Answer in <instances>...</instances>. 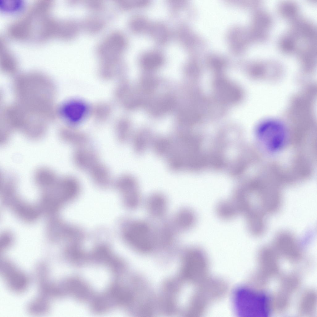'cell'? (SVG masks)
<instances>
[{
  "label": "cell",
  "instance_id": "7c38bea8",
  "mask_svg": "<svg viewBox=\"0 0 317 317\" xmlns=\"http://www.w3.org/2000/svg\"><path fill=\"white\" fill-rule=\"evenodd\" d=\"M59 177L51 169L45 167H39L35 172L34 180L38 186L47 189L53 185Z\"/></svg>",
  "mask_w": 317,
  "mask_h": 317
},
{
  "label": "cell",
  "instance_id": "5bb4252c",
  "mask_svg": "<svg viewBox=\"0 0 317 317\" xmlns=\"http://www.w3.org/2000/svg\"><path fill=\"white\" fill-rule=\"evenodd\" d=\"M171 145L170 137L160 136L154 138L151 146L157 156L165 158L170 152Z\"/></svg>",
  "mask_w": 317,
  "mask_h": 317
},
{
  "label": "cell",
  "instance_id": "2e32d148",
  "mask_svg": "<svg viewBox=\"0 0 317 317\" xmlns=\"http://www.w3.org/2000/svg\"><path fill=\"white\" fill-rule=\"evenodd\" d=\"M216 210L218 216L221 219L225 220L232 219L239 215L235 205L230 199L219 202L217 206Z\"/></svg>",
  "mask_w": 317,
  "mask_h": 317
},
{
  "label": "cell",
  "instance_id": "9a60e30c",
  "mask_svg": "<svg viewBox=\"0 0 317 317\" xmlns=\"http://www.w3.org/2000/svg\"><path fill=\"white\" fill-rule=\"evenodd\" d=\"M76 102H68L62 106L60 113L62 116L68 120L74 121L81 117L84 113V107Z\"/></svg>",
  "mask_w": 317,
  "mask_h": 317
},
{
  "label": "cell",
  "instance_id": "52a82bcc",
  "mask_svg": "<svg viewBox=\"0 0 317 317\" xmlns=\"http://www.w3.org/2000/svg\"><path fill=\"white\" fill-rule=\"evenodd\" d=\"M72 159L77 168L87 172L100 161L96 152L87 146L76 149L73 154Z\"/></svg>",
  "mask_w": 317,
  "mask_h": 317
},
{
  "label": "cell",
  "instance_id": "4fadbf2b",
  "mask_svg": "<svg viewBox=\"0 0 317 317\" xmlns=\"http://www.w3.org/2000/svg\"><path fill=\"white\" fill-rule=\"evenodd\" d=\"M154 138L147 131H142L133 136L131 140L135 153L138 154L144 153L150 146H151Z\"/></svg>",
  "mask_w": 317,
  "mask_h": 317
},
{
  "label": "cell",
  "instance_id": "6da1fadb",
  "mask_svg": "<svg viewBox=\"0 0 317 317\" xmlns=\"http://www.w3.org/2000/svg\"><path fill=\"white\" fill-rule=\"evenodd\" d=\"M234 304L238 314L243 317H267L268 299L263 294L250 289H237L234 296Z\"/></svg>",
  "mask_w": 317,
  "mask_h": 317
},
{
  "label": "cell",
  "instance_id": "e0dca14e",
  "mask_svg": "<svg viewBox=\"0 0 317 317\" xmlns=\"http://www.w3.org/2000/svg\"><path fill=\"white\" fill-rule=\"evenodd\" d=\"M50 306L48 301L46 299L41 297L33 301L28 307L31 312L40 314L47 311Z\"/></svg>",
  "mask_w": 317,
  "mask_h": 317
},
{
  "label": "cell",
  "instance_id": "277c9868",
  "mask_svg": "<svg viewBox=\"0 0 317 317\" xmlns=\"http://www.w3.org/2000/svg\"><path fill=\"white\" fill-rule=\"evenodd\" d=\"M116 188L123 195L128 206L132 209L138 207L141 197L138 182L133 176L124 174L119 176L113 183Z\"/></svg>",
  "mask_w": 317,
  "mask_h": 317
},
{
  "label": "cell",
  "instance_id": "ac0fdd59",
  "mask_svg": "<svg viewBox=\"0 0 317 317\" xmlns=\"http://www.w3.org/2000/svg\"><path fill=\"white\" fill-rule=\"evenodd\" d=\"M84 27L89 32H96L101 30L104 25V21L98 17H90L85 20Z\"/></svg>",
  "mask_w": 317,
  "mask_h": 317
},
{
  "label": "cell",
  "instance_id": "30bf717a",
  "mask_svg": "<svg viewBox=\"0 0 317 317\" xmlns=\"http://www.w3.org/2000/svg\"><path fill=\"white\" fill-rule=\"evenodd\" d=\"M87 172L93 182L99 186L106 187L113 183L109 169L100 160L96 163Z\"/></svg>",
  "mask_w": 317,
  "mask_h": 317
},
{
  "label": "cell",
  "instance_id": "9c48e42d",
  "mask_svg": "<svg viewBox=\"0 0 317 317\" xmlns=\"http://www.w3.org/2000/svg\"><path fill=\"white\" fill-rule=\"evenodd\" d=\"M196 216L191 209L184 208L179 209L170 222L177 232L187 231L191 229L196 222Z\"/></svg>",
  "mask_w": 317,
  "mask_h": 317
},
{
  "label": "cell",
  "instance_id": "ba28073f",
  "mask_svg": "<svg viewBox=\"0 0 317 317\" xmlns=\"http://www.w3.org/2000/svg\"><path fill=\"white\" fill-rule=\"evenodd\" d=\"M146 207L149 215L156 219L164 218L167 212L168 202L163 194L156 193L151 194L146 201Z\"/></svg>",
  "mask_w": 317,
  "mask_h": 317
},
{
  "label": "cell",
  "instance_id": "3957f363",
  "mask_svg": "<svg viewBox=\"0 0 317 317\" xmlns=\"http://www.w3.org/2000/svg\"><path fill=\"white\" fill-rule=\"evenodd\" d=\"M257 134L259 141L268 150L277 151L284 144L286 132L284 126L277 120L269 119L258 127Z\"/></svg>",
  "mask_w": 317,
  "mask_h": 317
},
{
  "label": "cell",
  "instance_id": "8fae6325",
  "mask_svg": "<svg viewBox=\"0 0 317 317\" xmlns=\"http://www.w3.org/2000/svg\"><path fill=\"white\" fill-rule=\"evenodd\" d=\"M60 138L65 143L76 149L87 146L89 141L87 135L84 132L72 128H66L59 132Z\"/></svg>",
  "mask_w": 317,
  "mask_h": 317
},
{
  "label": "cell",
  "instance_id": "5b68a950",
  "mask_svg": "<svg viewBox=\"0 0 317 317\" xmlns=\"http://www.w3.org/2000/svg\"><path fill=\"white\" fill-rule=\"evenodd\" d=\"M124 45L123 37L119 32L108 34L98 46L97 52L102 59L119 58Z\"/></svg>",
  "mask_w": 317,
  "mask_h": 317
},
{
  "label": "cell",
  "instance_id": "8992f818",
  "mask_svg": "<svg viewBox=\"0 0 317 317\" xmlns=\"http://www.w3.org/2000/svg\"><path fill=\"white\" fill-rule=\"evenodd\" d=\"M1 268L3 276L10 288L18 292L25 289L28 280L24 273L7 261H2Z\"/></svg>",
  "mask_w": 317,
  "mask_h": 317
},
{
  "label": "cell",
  "instance_id": "7a4b0ae2",
  "mask_svg": "<svg viewBox=\"0 0 317 317\" xmlns=\"http://www.w3.org/2000/svg\"><path fill=\"white\" fill-rule=\"evenodd\" d=\"M124 236L128 243L138 251L149 252L157 247L155 228L147 222L131 221L125 229Z\"/></svg>",
  "mask_w": 317,
  "mask_h": 317
}]
</instances>
